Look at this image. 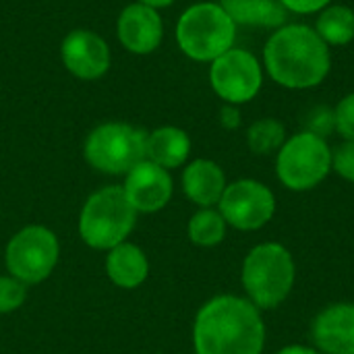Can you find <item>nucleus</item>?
<instances>
[{
  "mask_svg": "<svg viewBox=\"0 0 354 354\" xmlns=\"http://www.w3.org/2000/svg\"><path fill=\"white\" fill-rule=\"evenodd\" d=\"M195 354H261L266 324L245 297L222 295L207 301L193 324Z\"/></svg>",
  "mask_w": 354,
  "mask_h": 354,
  "instance_id": "1",
  "label": "nucleus"
},
{
  "mask_svg": "<svg viewBox=\"0 0 354 354\" xmlns=\"http://www.w3.org/2000/svg\"><path fill=\"white\" fill-rule=\"evenodd\" d=\"M268 75L286 89H311L326 81L332 68L330 46L301 23L278 27L263 48Z\"/></svg>",
  "mask_w": 354,
  "mask_h": 354,
  "instance_id": "2",
  "label": "nucleus"
},
{
  "mask_svg": "<svg viewBox=\"0 0 354 354\" xmlns=\"http://www.w3.org/2000/svg\"><path fill=\"white\" fill-rule=\"evenodd\" d=\"M297 266L292 253L280 243H261L253 247L241 270V282L249 299L259 311L280 307L292 292Z\"/></svg>",
  "mask_w": 354,
  "mask_h": 354,
  "instance_id": "3",
  "label": "nucleus"
},
{
  "mask_svg": "<svg viewBox=\"0 0 354 354\" xmlns=\"http://www.w3.org/2000/svg\"><path fill=\"white\" fill-rule=\"evenodd\" d=\"M176 39L189 58L214 62L234 48L236 23L220 4L201 2L183 12L176 25Z\"/></svg>",
  "mask_w": 354,
  "mask_h": 354,
  "instance_id": "4",
  "label": "nucleus"
},
{
  "mask_svg": "<svg viewBox=\"0 0 354 354\" xmlns=\"http://www.w3.org/2000/svg\"><path fill=\"white\" fill-rule=\"evenodd\" d=\"M137 220L120 187H106L93 193L81 209L79 234L93 249H114L133 232Z\"/></svg>",
  "mask_w": 354,
  "mask_h": 354,
  "instance_id": "5",
  "label": "nucleus"
},
{
  "mask_svg": "<svg viewBox=\"0 0 354 354\" xmlns=\"http://www.w3.org/2000/svg\"><path fill=\"white\" fill-rule=\"evenodd\" d=\"M332 172V149L328 141L309 131H301L284 141L276 156L280 183L297 193L311 191Z\"/></svg>",
  "mask_w": 354,
  "mask_h": 354,
  "instance_id": "6",
  "label": "nucleus"
},
{
  "mask_svg": "<svg viewBox=\"0 0 354 354\" xmlns=\"http://www.w3.org/2000/svg\"><path fill=\"white\" fill-rule=\"evenodd\" d=\"M145 143L147 135L143 131L122 122H108L87 137L85 158L100 172L122 174L147 160Z\"/></svg>",
  "mask_w": 354,
  "mask_h": 354,
  "instance_id": "7",
  "label": "nucleus"
},
{
  "mask_svg": "<svg viewBox=\"0 0 354 354\" xmlns=\"http://www.w3.org/2000/svg\"><path fill=\"white\" fill-rule=\"evenodd\" d=\"M58 241L44 226H27L6 247V268L23 284L44 282L58 261Z\"/></svg>",
  "mask_w": 354,
  "mask_h": 354,
  "instance_id": "8",
  "label": "nucleus"
},
{
  "mask_svg": "<svg viewBox=\"0 0 354 354\" xmlns=\"http://www.w3.org/2000/svg\"><path fill=\"white\" fill-rule=\"evenodd\" d=\"M209 81L214 91L232 106L257 97L263 85V68L257 56L245 48H230L212 62Z\"/></svg>",
  "mask_w": 354,
  "mask_h": 354,
  "instance_id": "9",
  "label": "nucleus"
},
{
  "mask_svg": "<svg viewBox=\"0 0 354 354\" xmlns=\"http://www.w3.org/2000/svg\"><path fill=\"white\" fill-rule=\"evenodd\" d=\"M218 209L228 226L243 232H253L263 228L274 218L276 195L259 180L241 178L226 185Z\"/></svg>",
  "mask_w": 354,
  "mask_h": 354,
  "instance_id": "10",
  "label": "nucleus"
},
{
  "mask_svg": "<svg viewBox=\"0 0 354 354\" xmlns=\"http://www.w3.org/2000/svg\"><path fill=\"white\" fill-rule=\"evenodd\" d=\"M122 191L135 212L153 214L168 205L172 197V178L166 168L143 160L127 172Z\"/></svg>",
  "mask_w": 354,
  "mask_h": 354,
  "instance_id": "11",
  "label": "nucleus"
},
{
  "mask_svg": "<svg viewBox=\"0 0 354 354\" xmlns=\"http://www.w3.org/2000/svg\"><path fill=\"white\" fill-rule=\"evenodd\" d=\"M311 338L322 354H354V303H334L311 324Z\"/></svg>",
  "mask_w": 354,
  "mask_h": 354,
  "instance_id": "12",
  "label": "nucleus"
},
{
  "mask_svg": "<svg viewBox=\"0 0 354 354\" xmlns=\"http://www.w3.org/2000/svg\"><path fill=\"white\" fill-rule=\"evenodd\" d=\"M62 62L79 79H97L110 66L106 41L87 29L71 31L62 41Z\"/></svg>",
  "mask_w": 354,
  "mask_h": 354,
  "instance_id": "13",
  "label": "nucleus"
},
{
  "mask_svg": "<svg viewBox=\"0 0 354 354\" xmlns=\"http://www.w3.org/2000/svg\"><path fill=\"white\" fill-rule=\"evenodd\" d=\"M162 19L147 4H131L118 19V37L122 46L135 54H149L162 41Z\"/></svg>",
  "mask_w": 354,
  "mask_h": 354,
  "instance_id": "14",
  "label": "nucleus"
},
{
  "mask_svg": "<svg viewBox=\"0 0 354 354\" xmlns=\"http://www.w3.org/2000/svg\"><path fill=\"white\" fill-rule=\"evenodd\" d=\"M183 189L199 207H214L224 195L226 174L212 160H195L183 172Z\"/></svg>",
  "mask_w": 354,
  "mask_h": 354,
  "instance_id": "15",
  "label": "nucleus"
},
{
  "mask_svg": "<svg viewBox=\"0 0 354 354\" xmlns=\"http://www.w3.org/2000/svg\"><path fill=\"white\" fill-rule=\"evenodd\" d=\"M106 272L110 280L120 288H137L149 274V261L145 253L131 243H120L110 249L106 259Z\"/></svg>",
  "mask_w": 354,
  "mask_h": 354,
  "instance_id": "16",
  "label": "nucleus"
},
{
  "mask_svg": "<svg viewBox=\"0 0 354 354\" xmlns=\"http://www.w3.org/2000/svg\"><path fill=\"white\" fill-rule=\"evenodd\" d=\"M191 151V139L183 129L176 127H162L147 135L145 143V158L162 168H178L185 164Z\"/></svg>",
  "mask_w": 354,
  "mask_h": 354,
  "instance_id": "17",
  "label": "nucleus"
},
{
  "mask_svg": "<svg viewBox=\"0 0 354 354\" xmlns=\"http://www.w3.org/2000/svg\"><path fill=\"white\" fill-rule=\"evenodd\" d=\"M220 6L236 25L272 29L286 25V8L278 0H220Z\"/></svg>",
  "mask_w": 354,
  "mask_h": 354,
  "instance_id": "18",
  "label": "nucleus"
},
{
  "mask_svg": "<svg viewBox=\"0 0 354 354\" xmlns=\"http://www.w3.org/2000/svg\"><path fill=\"white\" fill-rule=\"evenodd\" d=\"M315 31L328 46H348L354 39V10L346 4H330L319 10Z\"/></svg>",
  "mask_w": 354,
  "mask_h": 354,
  "instance_id": "19",
  "label": "nucleus"
},
{
  "mask_svg": "<svg viewBox=\"0 0 354 354\" xmlns=\"http://www.w3.org/2000/svg\"><path fill=\"white\" fill-rule=\"evenodd\" d=\"M226 220L220 209L201 207L189 220V239L199 247H216L226 239Z\"/></svg>",
  "mask_w": 354,
  "mask_h": 354,
  "instance_id": "20",
  "label": "nucleus"
},
{
  "mask_svg": "<svg viewBox=\"0 0 354 354\" xmlns=\"http://www.w3.org/2000/svg\"><path fill=\"white\" fill-rule=\"evenodd\" d=\"M286 139V129L276 118H261L247 131V145L255 156H270L274 151L278 153Z\"/></svg>",
  "mask_w": 354,
  "mask_h": 354,
  "instance_id": "21",
  "label": "nucleus"
},
{
  "mask_svg": "<svg viewBox=\"0 0 354 354\" xmlns=\"http://www.w3.org/2000/svg\"><path fill=\"white\" fill-rule=\"evenodd\" d=\"M27 297V288L17 278H0V313L17 311Z\"/></svg>",
  "mask_w": 354,
  "mask_h": 354,
  "instance_id": "22",
  "label": "nucleus"
},
{
  "mask_svg": "<svg viewBox=\"0 0 354 354\" xmlns=\"http://www.w3.org/2000/svg\"><path fill=\"white\" fill-rule=\"evenodd\" d=\"M332 170L344 180L354 183V143L344 141L332 151Z\"/></svg>",
  "mask_w": 354,
  "mask_h": 354,
  "instance_id": "23",
  "label": "nucleus"
},
{
  "mask_svg": "<svg viewBox=\"0 0 354 354\" xmlns=\"http://www.w3.org/2000/svg\"><path fill=\"white\" fill-rule=\"evenodd\" d=\"M336 114V131L344 137V141L354 143V93H348L334 108Z\"/></svg>",
  "mask_w": 354,
  "mask_h": 354,
  "instance_id": "24",
  "label": "nucleus"
},
{
  "mask_svg": "<svg viewBox=\"0 0 354 354\" xmlns=\"http://www.w3.org/2000/svg\"><path fill=\"white\" fill-rule=\"evenodd\" d=\"M305 131L326 139L332 131H336V114H334V110L324 108V106L311 110L307 114V129Z\"/></svg>",
  "mask_w": 354,
  "mask_h": 354,
  "instance_id": "25",
  "label": "nucleus"
},
{
  "mask_svg": "<svg viewBox=\"0 0 354 354\" xmlns=\"http://www.w3.org/2000/svg\"><path fill=\"white\" fill-rule=\"evenodd\" d=\"M278 2L286 8V12L290 10L297 15H313L330 6L332 0H278Z\"/></svg>",
  "mask_w": 354,
  "mask_h": 354,
  "instance_id": "26",
  "label": "nucleus"
},
{
  "mask_svg": "<svg viewBox=\"0 0 354 354\" xmlns=\"http://www.w3.org/2000/svg\"><path fill=\"white\" fill-rule=\"evenodd\" d=\"M220 120H222V124H224V129H236L239 124H241V112L236 110V106H232V104H228V106H224L222 108V112H220Z\"/></svg>",
  "mask_w": 354,
  "mask_h": 354,
  "instance_id": "27",
  "label": "nucleus"
},
{
  "mask_svg": "<svg viewBox=\"0 0 354 354\" xmlns=\"http://www.w3.org/2000/svg\"><path fill=\"white\" fill-rule=\"evenodd\" d=\"M276 354H322L317 348H311V346H303V344H290V346H284L280 348Z\"/></svg>",
  "mask_w": 354,
  "mask_h": 354,
  "instance_id": "28",
  "label": "nucleus"
},
{
  "mask_svg": "<svg viewBox=\"0 0 354 354\" xmlns=\"http://www.w3.org/2000/svg\"><path fill=\"white\" fill-rule=\"evenodd\" d=\"M174 0H141V4H147V6H151V8H158V6H168V4H172Z\"/></svg>",
  "mask_w": 354,
  "mask_h": 354,
  "instance_id": "29",
  "label": "nucleus"
}]
</instances>
